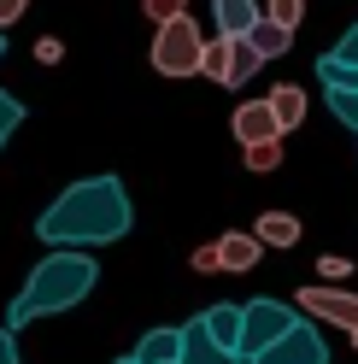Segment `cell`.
I'll use <instances>...</instances> for the list:
<instances>
[{
    "label": "cell",
    "mask_w": 358,
    "mask_h": 364,
    "mask_svg": "<svg viewBox=\"0 0 358 364\" xmlns=\"http://www.w3.org/2000/svg\"><path fill=\"white\" fill-rule=\"evenodd\" d=\"M129 223H136V206H129L124 182L118 176H82L36 218V235L53 253H88V247L124 241Z\"/></svg>",
    "instance_id": "obj_1"
},
{
    "label": "cell",
    "mask_w": 358,
    "mask_h": 364,
    "mask_svg": "<svg viewBox=\"0 0 358 364\" xmlns=\"http://www.w3.org/2000/svg\"><path fill=\"white\" fill-rule=\"evenodd\" d=\"M100 282V264L88 259V253H48L30 277H24V294L6 306V335H18L24 323H36V317H53V311H71L82 306L88 294H94Z\"/></svg>",
    "instance_id": "obj_2"
},
{
    "label": "cell",
    "mask_w": 358,
    "mask_h": 364,
    "mask_svg": "<svg viewBox=\"0 0 358 364\" xmlns=\"http://www.w3.org/2000/svg\"><path fill=\"white\" fill-rule=\"evenodd\" d=\"M200 59H206V36L194 18L159 24V36H153V71L159 77H200Z\"/></svg>",
    "instance_id": "obj_3"
},
{
    "label": "cell",
    "mask_w": 358,
    "mask_h": 364,
    "mask_svg": "<svg viewBox=\"0 0 358 364\" xmlns=\"http://www.w3.org/2000/svg\"><path fill=\"white\" fill-rule=\"evenodd\" d=\"M241 311H247V323H241V364H259L288 329L300 323V311L282 306V300H247Z\"/></svg>",
    "instance_id": "obj_4"
},
{
    "label": "cell",
    "mask_w": 358,
    "mask_h": 364,
    "mask_svg": "<svg viewBox=\"0 0 358 364\" xmlns=\"http://www.w3.org/2000/svg\"><path fill=\"white\" fill-rule=\"evenodd\" d=\"M294 311L311 317V323H335V329L358 335V294H347V288L311 282V288H300V306H294Z\"/></svg>",
    "instance_id": "obj_5"
},
{
    "label": "cell",
    "mask_w": 358,
    "mask_h": 364,
    "mask_svg": "<svg viewBox=\"0 0 358 364\" xmlns=\"http://www.w3.org/2000/svg\"><path fill=\"white\" fill-rule=\"evenodd\" d=\"M259 364H329V347H323V329H318V323H305V317H300V323L288 329V335H282V341H276V347L264 353Z\"/></svg>",
    "instance_id": "obj_6"
},
{
    "label": "cell",
    "mask_w": 358,
    "mask_h": 364,
    "mask_svg": "<svg viewBox=\"0 0 358 364\" xmlns=\"http://www.w3.org/2000/svg\"><path fill=\"white\" fill-rule=\"evenodd\" d=\"M229 129H235V141H241V147L282 141V124H276L271 100H241V106H235V118H229Z\"/></svg>",
    "instance_id": "obj_7"
},
{
    "label": "cell",
    "mask_w": 358,
    "mask_h": 364,
    "mask_svg": "<svg viewBox=\"0 0 358 364\" xmlns=\"http://www.w3.org/2000/svg\"><path fill=\"white\" fill-rule=\"evenodd\" d=\"M212 24H217L223 41H247L264 24V6L259 0H212Z\"/></svg>",
    "instance_id": "obj_8"
},
{
    "label": "cell",
    "mask_w": 358,
    "mask_h": 364,
    "mask_svg": "<svg viewBox=\"0 0 358 364\" xmlns=\"http://www.w3.org/2000/svg\"><path fill=\"white\" fill-rule=\"evenodd\" d=\"M200 323H206V335L217 341L223 353H235V358H241V323H247V311H241V306L217 300V306H206V311H200Z\"/></svg>",
    "instance_id": "obj_9"
},
{
    "label": "cell",
    "mask_w": 358,
    "mask_h": 364,
    "mask_svg": "<svg viewBox=\"0 0 358 364\" xmlns=\"http://www.w3.org/2000/svg\"><path fill=\"white\" fill-rule=\"evenodd\" d=\"M259 253H264V247H259L253 230H229V235L217 241V264L229 270V277H247V270L259 264Z\"/></svg>",
    "instance_id": "obj_10"
},
{
    "label": "cell",
    "mask_w": 358,
    "mask_h": 364,
    "mask_svg": "<svg viewBox=\"0 0 358 364\" xmlns=\"http://www.w3.org/2000/svg\"><path fill=\"white\" fill-rule=\"evenodd\" d=\"M129 358L136 364H183V329H147Z\"/></svg>",
    "instance_id": "obj_11"
},
{
    "label": "cell",
    "mask_w": 358,
    "mask_h": 364,
    "mask_svg": "<svg viewBox=\"0 0 358 364\" xmlns=\"http://www.w3.org/2000/svg\"><path fill=\"white\" fill-rule=\"evenodd\" d=\"M183 364H241V358H235V353H223L217 341L206 335V323L194 317V323H183Z\"/></svg>",
    "instance_id": "obj_12"
},
{
    "label": "cell",
    "mask_w": 358,
    "mask_h": 364,
    "mask_svg": "<svg viewBox=\"0 0 358 364\" xmlns=\"http://www.w3.org/2000/svg\"><path fill=\"white\" fill-rule=\"evenodd\" d=\"M264 100H271V112H276L282 135L305 124V88H300V82H276V88H271V95H264Z\"/></svg>",
    "instance_id": "obj_13"
},
{
    "label": "cell",
    "mask_w": 358,
    "mask_h": 364,
    "mask_svg": "<svg viewBox=\"0 0 358 364\" xmlns=\"http://www.w3.org/2000/svg\"><path fill=\"white\" fill-rule=\"evenodd\" d=\"M253 235H259V247H300V218L294 212H264L259 223H253Z\"/></svg>",
    "instance_id": "obj_14"
},
{
    "label": "cell",
    "mask_w": 358,
    "mask_h": 364,
    "mask_svg": "<svg viewBox=\"0 0 358 364\" xmlns=\"http://www.w3.org/2000/svg\"><path fill=\"white\" fill-rule=\"evenodd\" d=\"M200 71H206L217 88H229V82H235V41L212 36V41H206V59H200Z\"/></svg>",
    "instance_id": "obj_15"
},
{
    "label": "cell",
    "mask_w": 358,
    "mask_h": 364,
    "mask_svg": "<svg viewBox=\"0 0 358 364\" xmlns=\"http://www.w3.org/2000/svg\"><path fill=\"white\" fill-rule=\"evenodd\" d=\"M247 41H253V53H259V59H282L288 48H294V36H288V30H276V24H259Z\"/></svg>",
    "instance_id": "obj_16"
},
{
    "label": "cell",
    "mask_w": 358,
    "mask_h": 364,
    "mask_svg": "<svg viewBox=\"0 0 358 364\" xmlns=\"http://www.w3.org/2000/svg\"><path fill=\"white\" fill-rule=\"evenodd\" d=\"M241 165H247L253 176H271L282 165V141H259V147H241Z\"/></svg>",
    "instance_id": "obj_17"
},
{
    "label": "cell",
    "mask_w": 358,
    "mask_h": 364,
    "mask_svg": "<svg viewBox=\"0 0 358 364\" xmlns=\"http://www.w3.org/2000/svg\"><path fill=\"white\" fill-rule=\"evenodd\" d=\"M300 18H305V0H264V24H276V30L294 36Z\"/></svg>",
    "instance_id": "obj_18"
},
{
    "label": "cell",
    "mask_w": 358,
    "mask_h": 364,
    "mask_svg": "<svg viewBox=\"0 0 358 364\" xmlns=\"http://www.w3.org/2000/svg\"><path fill=\"white\" fill-rule=\"evenodd\" d=\"M323 100H329V112H335V124H347V129L358 135V95H352V88H323Z\"/></svg>",
    "instance_id": "obj_19"
},
{
    "label": "cell",
    "mask_w": 358,
    "mask_h": 364,
    "mask_svg": "<svg viewBox=\"0 0 358 364\" xmlns=\"http://www.w3.org/2000/svg\"><path fill=\"white\" fill-rule=\"evenodd\" d=\"M318 82L323 88H352V95H358V71H352V65H341V59H318Z\"/></svg>",
    "instance_id": "obj_20"
},
{
    "label": "cell",
    "mask_w": 358,
    "mask_h": 364,
    "mask_svg": "<svg viewBox=\"0 0 358 364\" xmlns=\"http://www.w3.org/2000/svg\"><path fill=\"white\" fill-rule=\"evenodd\" d=\"M18 124H24V100H18V95H6V88H0V147H6L12 135H18Z\"/></svg>",
    "instance_id": "obj_21"
},
{
    "label": "cell",
    "mask_w": 358,
    "mask_h": 364,
    "mask_svg": "<svg viewBox=\"0 0 358 364\" xmlns=\"http://www.w3.org/2000/svg\"><path fill=\"white\" fill-rule=\"evenodd\" d=\"M259 65H264V59L253 53V41H235V82H229V88H241V82H253V77H259Z\"/></svg>",
    "instance_id": "obj_22"
},
{
    "label": "cell",
    "mask_w": 358,
    "mask_h": 364,
    "mask_svg": "<svg viewBox=\"0 0 358 364\" xmlns=\"http://www.w3.org/2000/svg\"><path fill=\"white\" fill-rule=\"evenodd\" d=\"M141 12L153 24H176V18H188V0H141Z\"/></svg>",
    "instance_id": "obj_23"
},
{
    "label": "cell",
    "mask_w": 358,
    "mask_h": 364,
    "mask_svg": "<svg viewBox=\"0 0 358 364\" xmlns=\"http://www.w3.org/2000/svg\"><path fill=\"white\" fill-rule=\"evenodd\" d=\"M329 59H341V65H352V71H358V24H352V30L329 48Z\"/></svg>",
    "instance_id": "obj_24"
},
{
    "label": "cell",
    "mask_w": 358,
    "mask_h": 364,
    "mask_svg": "<svg viewBox=\"0 0 358 364\" xmlns=\"http://www.w3.org/2000/svg\"><path fill=\"white\" fill-rule=\"evenodd\" d=\"M318 277H329V288H335L341 277H352V259H341V253H329V259H318Z\"/></svg>",
    "instance_id": "obj_25"
},
{
    "label": "cell",
    "mask_w": 358,
    "mask_h": 364,
    "mask_svg": "<svg viewBox=\"0 0 358 364\" xmlns=\"http://www.w3.org/2000/svg\"><path fill=\"white\" fill-rule=\"evenodd\" d=\"M188 264L200 270V277H212V270H223V264H217V241H212V247H194V253H188Z\"/></svg>",
    "instance_id": "obj_26"
},
{
    "label": "cell",
    "mask_w": 358,
    "mask_h": 364,
    "mask_svg": "<svg viewBox=\"0 0 358 364\" xmlns=\"http://www.w3.org/2000/svg\"><path fill=\"white\" fill-rule=\"evenodd\" d=\"M59 53H65V48H59L53 36H41V41H36V59H41V65H59Z\"/></svg>",
    "instance_id": "obj_27"
},
{
    "label": "cell",
    "mask_w": 358,
    "mask_h": 364,
    "mask_svg": "<svg viewBox=\"0 0 358 364\" xmlns=\"http://www.w3.org/2000/svg\"><path fill=\"white\" fill-rule=\"evenodd\" d=\"M24 6H30V0H0V30L18 24V18H24Z\"/></svg>",
    "instance_id": "obj_28"
},
{
    "label": "cell",
    "mask_w": 358,
    "mask_h": 364,
    "mask_svg": "<svg viewBox=\"0 0 358 364\" xmlns=\"http://www.w3.org/2000/svg\"><path fill=\"white\" fill-rule=\"evenodd\" d=\"M0 364H24L18 358V335H6V329H0Z\"/></svg>",
    "instance_id": "obj_29"
},
{
    "label": "cell",
    "mask_w": 358,
    "mask_h": 364,
    "mask_svg": "<svg viewBox=\"0 0 358 364\" xmlns=\"http://www.w3.org/2000/svg\"><path fill=\"white\" fill-rule=\"evenodd\" d=\"M112 364H136V358H112Z\"/></svg>",
    "instance_id": "obj_30"
},
{
    "label": "cell",
    "mask_w": 358,
    "mask_h": 364,
    "mask_svg": "<svg viewBox=\"0 0 358 364\" xmlns=\"http://www.w3.org/2000/svg\"><path fill=\"white\" fill-rule=\"evenodd\" d=\"M0 53H6V36H0Z\"/></svg>",
    "instance_id": "obj_31"
},
{
    "label": "cell",
    "mask_w": 358,
    "mask_h": 364,
    "mask_svg": "<svg viewBox=\"0 0 358 364\" xmlns=\"http://www.w3.org/2000/svg\"><path fill=\"white\" fill-rule=\"evenodd\" d=\"M352 353H358V335H352Z\"/></svg>",
    "instance_id": "obj_32"
}]
</instances>
